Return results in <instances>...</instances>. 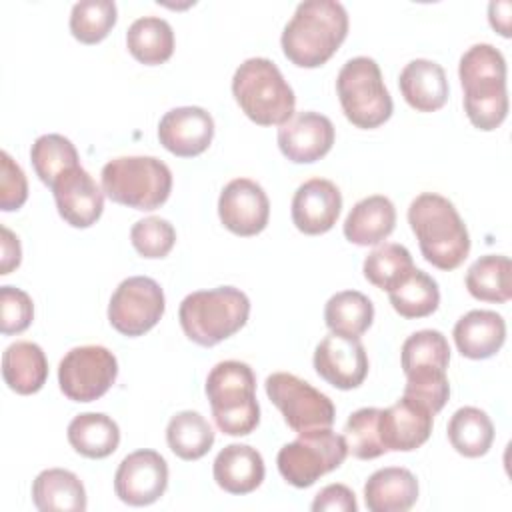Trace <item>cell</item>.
I'll list each match as a JSON object with an SVG mask.
<instances>
[{
	"mask_svg": "<svg viewBox=\"0 0 512 512\" xmlns=\"http://www.w3.org/2000/svg\"><path fill=\"white\" fill-rule=\"evenodd\" d=\"M232 94L242 112L260 126H282L294 116V90L268 58L244 60L234 72Z\"/></svg>",
	"mask_w": 512,
	"mask_h": 512,
	"instance_id": "obj_5",
	"label": "cell"
},
{
	"mask_svg": "<svg viewBox=\"0 0 512 512\" xmlns=\"http://www.w3.org/2000/svg\"><path fill=\"white\" fill-rule=\"evenodd\" d=\"M218 216L236 236L260 234L270 218V200L264 188L250 178L230 180L218 198Z\"/></svg>",
	"mask_w": 512,
	"mask_h": 512,
	"instance_id": "obj_14",
	"label": "cell"
},
{
	"mask_svg": "<svg viewBox=\"0 0 512 512\" xmlns=\"http://www.w3.org/2000/svg\"><path fill=\"white\" fill-rule=\"evenodd\" d=\"M130 242L142 258H164L176 244V230L166 218L148 216L130 228Z\"/></svg>",
	"mask_w": 512,
	"mask_h": 512,
	"instance_id": "obj_40",
	"label": "cell"
},
{
	"mask_svg": "<svg viewBox=\"0 0 512 512\" xmlns=\"http://www.w3.org/2000/svg\"><path fill=\"white\" fill-rule=\"evenodd\" d=\"M388 298L402 318H424L436 312L440 304V290L432 276L414 266L404 280L388 290Z\"/></svg>",
	"mask_w": 512,
	"mask_h": 512,
	"instance_id": "obj_34",
	"label": "cell"
},
{
	"mask_svg": "<svg viewBox=\"0 0 512 512\" xmlns=\"http://www.w3.org/2000/svg\"><path fill=\"white\" fill-rule=\"evenodd\" d=\"M206 396L212 418L228 436H248L260 422L256 400V376L246 362H218L206 378Z\"/></svg>",
	"mask_w": 512,
	"mask_h": 512,
	"instance_id": "obj_6",
	"label": "cell"
},
{
	"mask_svg": "<svg viewBox=\"0 0 512 512\" xmlns=\"http://www.w3.org/2000/svg\"><path fill=\"white\" fill-rule=\"evenodd\" d=\"M378 418L380 408H360L348 416L342 430L348 454L360 460H372L386 454L378 432Z\"/></svg>",
	"mask_w": 512,
	"mask_h": 512,
	"instance_id": "obj_39",
	"label": "cell"
},
{
	"mask_svg": "<svg viewBox=\"0 0 512 512\" xmlns=\"http://www.w3.org/2000/svg\"><path fill=\"white\" fill-rule=\"evenodd\" d=\"M104 194L122 206L134 210L160 208L172 190L170 168L154 156H120L104 164Z\"/></svg>",
	"mask_w": 512,
	"mask_h": 512,
	"instance_id": "obj_7",
	"label": "cell"
},
{
	"mask_svg": "<svg viewBox=\"0 0 512 512\" xmlns=\"http://www.w3.org/2000/svg\"><path fill=\"white\" fill-rule=\"evenodd\" d=\"M32 502L40 512H84L86 490L74 472L48 468L32 482Z\"/></svg>",
	"mask_w": 512,
	"mask_h": 512,
	"instance_id": "obj_26",
	"label": "cell"
},
{
	"mask_svg": "<svg viewBox=\"0 0 512 512\" xmlns=\"http://www.w3.org/2000/svg\"><path fill=\"white\" fill-rule=\"evenodd\" d=\"M68 442L84 458H106L120 444V428L102 412H84L68 424Z\"/></svg>",
	"mask_w": 512,
	"mask_h": 512,
	"instance_id": "obj_28",
	"label": "cell"
},
{
	"mask_svg": "<svg viewBox=\"0 0 512 512\" xmlns=\"http://www.w3.org/2000/svg\"><path fill=\"white\" fill-rule=\"evenodd\" d=\"M400 92L416 112H436L448 100V78L444 68L426 58L410 60L398 78Z\"/></svg>",
	"mask_w": 512,
	"mask_h": 512,
	"instance_id": "obj_21",
	"label": "cell"
},
{
	"mask_svg": "<svg viewBox=\"0 0 512 512\" xmlns=\"http://www.w3.org/2000/svg\"><path fill=\"white\" fill-rule=\"evenodd\" d=\"M34 318V304L28 292L14 286H0V330L2 334L24 332Z\"/></svg>",
	"mask_w": 512,
	"mask_h": 512,
	"instance_id": "obj_42",
	"label": "cell"
},
{
	"mask_svg": "<svg viewBox=\"0 0 512 512\" xmlns=\"http://www.w3.org/2000/svg\"><path fill=\"white\" fill-rule=\"evenodd\" d=\"M468 292L482 302H508L512 298V264L508 256H480L466 272Z\"/></svg>",
	"mask_w": 512,
	"mask_h": 512,
	"instance_id": "obj_32",
	"label": "cell"
},
{
	"mask_svg": "<svg viewBox=\"0 0 512 512\" xmlns=\"http://www.w3.org/2000/svg\"><path fill=\"white\" fill-rule=\"evenodd\" d=\"M336 94L344 116L356 128L372 130L392 116V96L374 58H350L336 76Z\"/></svg>",
	"mask_w": 512,
	"mask_h": 512,
	"instance_id": "obj_8",
	"label": "cell"
},
{
	"mask_svg": "<svg viewBox=\"0 0 512 512\" xmlns=\"http://www.w3.org/2000/svg\"><path fill=\"white\" fill-rule=\"evenodd\" d=\"M510 2H490L488 4V20L496 32H500L504 38L510 36Z\"/></svg>",
	"mask_w": 512,
	"mask_h": 512,
	"instance_id": "obj_46",
	"label": "cell"
},
{
	"mask_svg": "<svg viewBox=\"0 0 512 512\" xmlns=\"http://www.w3.org/2000/svg\"><path fill=\"white\" fill-rule=\"evenodd\" d=\"M250 316L248 296L234 286L196 290L178 308L184 334L200 346H216L236 334Z\"/></svg>",
	"mask_w": 512,
	"mask_h": 512,
	"instance_id": "obj_4",
	"label": "cell"
},
{
	"mask_svg": "<svg viewBox=\"0 0 512 512\" xmlns=\"http://www.w3.org/2000/svg\"><path fill=\"white\" fill-rule=\"evenodd\" d=\"M266 394L282 412L284 422L298 434L334 424L336 408L332 400L290 372L270 374L266 378Z\"/></svg>",
	"mask_w": 512,
	"mask_h": 512,
	"instance_id": "obj_10",
	"label": "cell"
},
{
	"mask_svg": "<svg viewBox=\"0 0 512 512\" xmlns=\"http://www.w3.org/2000/svg\"><path fill=\"white\" fill-rule=\"evenodd\" d=\"M336 132L328 116L320 112H294V116L278 128L280 152L294 164H312L324 158Z\"/></svg>",
	"mask_w": 512,
	"mask_h": 512,
	"instance_id": "obj_16",
	"label": "cell"
},
{
	"mask_svg": "<svg viewBox=\"0 0 512 512\" xmlns=\"http://www.w3.org/2000/svg\"><path fill=\"white\" fill-rule=\"evenodd\" d=\"M30 160L36 176L52 188L56 178L66 170L80 166L76 146L62 134H42L30 148Z\"/></svg>",
	"mask_w": 512,
	"mask_h": 512,
	"instance_id": "obj_36",
	"label": "cell"
},
{
	"mask_svg": "<svg viewBox=\"0 0 512 512\" xmlns=\"http://www.w3.org/2000/svg\"><path fill=\"white\" fill-rule=\"evenodd\" d=\"M118 376L116 356L96 344L76 346L64 354L58 366L62 394L74 402H94L102 398Z\"/></svg>",
	"mask_w": 512,
	"mask_h": 512,
	"instance_id": "obj_11",
	"label": "cell"
},
{
	"mask_svg": "<svg viewBox=\"0 0 512 512\" xmlns=\"http://www.w3.org/2000/svg\"><path fill=\"white\" fill-rule=\"evenodd\" d=\"M310 508L314 512H356L358 502L346 484H328L316 494Z\"/></svg>",
	"mask_w": 512,
	"mask_h": 512,
	"instance_id": "obj_44",
	"label": "cell"
},
{
	"mask_svg": "<svg viewBox=\"0 0 512 512\" xmlns=\"http://www.w3.org/2000/svg\"><path fill=\"white\" fill-rule=\"evenodd\" d=\"M28 198V182L24 170L12 160V156L0 152V208L12 212L24 206Z\"/></svg>",
	"mask_w": 512,
	"mask_h": 512,
	"instance_id": "obj_43",
	"label": "cell"
},
{
	"mask_svg": "<svg viewBox=\"0 0 512 512\" xmlns=\"http://www.w3.org/2000/svg\"><path fill=\"white\" fill-rule=\"evenodd\" d=\"M396 226V208L382 194L358 200L344 220V236L356 246H374L384 242Z\"/></svg>",
	"mask_w": 512,
	"mask_h": 512,
	"instance_id": "obj_25",
	"label": "cell"
},
{
	"mask_svg": "<svg viewBox=\"0 0 512 512\" xmlns=\"http://www.w3.org/2000/svg\"><path fill=\"white\" fill-rule=\"evenodd\" d=\"M434 414L408 396L398 398L392 406L380 410L378 432L386 452H412L432 434Z\"/></svg>",
	"mask_w": 512,
	"mask_h": 512,
	"instance_id": "obj_18",
	"label": "cell"
},
{
	"mask_svg": "<svg viewBox=\"0 0 512 512\" xmlns=\"http://www.w3.org/2000/svg\"><path fill=\"white\" fill-rule=\"evenodd\" d=\"M446 432L452 448L466 458L484 456L494 442V424L490 416L476 406L458 408L452 414Z\"/></svg>",
	"mask_w": 512,
	"mask_h": 512,
	"instance_id": "obj_31",
	"label": "cell"
},
{
	"mask_svg": "<svg viewBox=\"0 0 512 512\" xmlns=\"http://www.w3.org/2000/svg\"><path fill=\"white\" fill-rule=\"evenodd\" d=\"M166 302L160 284L148 276H130L118 284L108 304V320L112 328L124 336H142L152 330Z\"/></svg>",
	"mask_w": 512,
	"mask_h": 512,
	"instance_id": "obj_12",
	"label": "cell"
},
{
	"mask_svg": "<svg viewBox=\"0 0 512 512\" xmlns=\"http://www.w3.org/2000/svg\"><path fill=\"white\" fill-rule=\"evenodd\" d=\"M414 268L412 254L406 246L386 242L374 248L362 264L364 278L380 290H392L400 280H404Z\"/></svg>",
	"mask_w": 512,
	"mask_h": 512,
	"instance_id": "obj_37",
	"label": "cell"
},
{
	"mask_svg": "<svg viewBox=\"0 0 512 512\" xmlns=\"http://www.w3.org/2000/svg\"><path fill=\"white\" fill-rule=\"evenodd\" d=\"M212 474L216 484L230 494L254 492L266 474L262 454L248 444H228L214 458Z\"/></svg>",
	"mask_w": 512,
	"mask_h": 512,
	"instance_id": "obj_23",
	"label": "cell"
},
{
	"mask_svg": "<svg viewBox=\"0 0 512 512\" xmlns=\"http://www.w3.org/2000/svg\"><path fill=\"white\" fill-rule=\"evenodd\" d=\"M408 224L420 252L440 270L458 268L470 252V236L454 204L436 194L422 192L408 206Z\"/></svg>",
	"mask_w": 512,
	"mask_h": 512,
	"instance_id": "obj_3",
	"label": "cell"
},
{
	"mask_svg": "<svg viewBox=\"0 0 512 512\" xmlns=\"http://www.w3.org/2000/svg\"><path fill=\"white\" fill-rule=\"evenodd\" d=\"M400 364L404 374L422 370H442L446 372L450 364V346L442 332L438 330H418L410 334L400 350Z\"/></svg>",
	"mask_w": 512,
	"mask_h": 512,
	"instance_id": "obj_35",
	"label": "cell"
},
{
	"mask_svg": "<svg viewBox=\"0 0 512 512\" xmlns=\"http://www.w3.org/2000/svg\"><path fill=\"white\" fill-rule=\"evenodd\" d=\"M214 138V120L200 106L168 110L158 124L160 144L174 156L192 158L208 150Z\"/></svg>",
	"mask_w": 512,
	"mask_h": 512,
	"instance_id": "obj_19",
	"label": "cell"
},
{
	"mask_svg": "<svg viewBox=\"0 0 512 512\" xmlns=\"http://www.w3.org/2000/svg\"><path fill=\"white\" fill-rule=\"evenodd\" d=\"M374 320L372 300L358 290H342L328 298L324 306V322L332 334L360 338Z\"/></svg>",
	"mask_w": 512,
	"mask_h": 512,
	"instance_id": "obj_30",
	"label": "cell"
},
{
	"mask_svg": "<svg viewBox=\"0 0 512 512\" xmlns=\"http://www.w3.org/2000/svg\"><path fill=\"white\" fill-rule=\"evenodd\" d=\"M168 488V464L156 450H136L128 454L116 474L114 492L130 506L154 504Z\"/></svg>",
	"mask_w": 512,
	"mask_h": 512,
	"instance_id": "obj_13",
	"label": "cell"
},
{
	"mask_svg": "<svg viewBox=\"0 0 512 512\" xmlns=\"http://www.w3.org/2000/svg\"><path fill=\"white\" fill-rule=\"evenodd\" d=\"M402 396H408L428 408L432 414H438L450 398L448 376L442 370H422L406 374V386Z\"/></svg>",
	"mask_w": 512,
	"mask_h": 512,
	"instance_id": "obj_41",
	"label": "cell"
},
{
	"mask_svg": "<svg viewBox=\"0 0 512 512\" xmlns=\"http://www.w3.org/2000/svg\"><path fill=\"white\" fill-rule=\"evenodd\" d=\"M316 374L338 390L358 388L368 376V356L360 338L328 334L314 350Z\"/></svg>",
	"mask_w": 512,
	"mask_h": 512,
	"instance_id": "obj_15",
	"label": "cell"
},
{
	"mask_svg": "<svg viewBox=\"0 0 512 512\" xmlns=\"http://www.w3.org/2000/svg\"><path fill=\"white\" fill-rule=\"evenodd\" d=\"M458 352L470 360L494 356L506 340V322L494 310H470L452 330Z\"/></svg>",
	"mask_w": 512,
	"mask_h": 512,
	"instance_id": "obj_22",
	"label": "cell"
},
{
	"mask_svg": "<svg viewBox=\"0 0 512 512\" xmlns=\"http://www.w3.org/2000/svg\"><path fill=\"white\" fill-rule=\"evenodd\" d=\"M168 448L182 460H198L214 444V430L196 410L174 414L166 426Z\"/></svg>",
	"mask_w": 512,
	"mask_h": 512,
	"instance_id": "obj_33",
	"label": "cell"
},
{
	"mask_svg": "<svg viewBox=\"0 0 512 512\" xmlns=\"http://www.w3.org/2000/svg\"><path fill=\"white\" fill-rule=\"evenodd\" d=\"M418 500V480L402 466H386L370 474L364 502L370 512H406Z\"/></svg>",
	"mask_w": 512,
	"mask_h": 512,
	"instance_id": "obj_24",
	"label": "cell"
},
{
	"mask_svg": "<svg viewBox=\"0 0 512 512\" xmlns=\"http://www.w3.org/2000/svg\"><path fill=\"white\" fill-rule=\"evenodd\" d=\"M346 456L348 448L342 434L330 428H318L300 432L296 440L284 444L276 456V464L288 484L308 488L320 476L336 470Z\"/></svg>",
	"mask_w": 512,
	"mask_h": 512,
	"instance_id": "obj_9",
	"label": "cell"
},
{
	"mask_svg": "<svg viewBox=\"0 0 512 512\" xmlns=\"http://www.w3.org/2000/svg\"><path fill=\"white\" fill-rule=\"evenodd\" d=\"M58 214L74 228L92 226L104 210V190L82 168L74 166L52 184Z\"/></svg>",
	"mask_w": 512,
	"mask_h": 512,
	"instance_id": "obj_17",
	"label": "cell"
},
{
	"mask_svg": "<svg viewBox=\"0 0 512 512\" xmlns=\"http://www.w3.org/2000/svg\"><path fill=\"white\" fill-rule=\"evenodd\" d=\"M342 210V194L338 186L326 178H310L298 186L292 198V222L308 234L328 232Z\"/></svg>",
	"mask_w": 512,
	"mask_h": 512,
	"instance_id": "obj_20",
	"label": "cell"
},
{
	"mask_svg": "<svg viewBox=\"0 0 512 512\" xmlns=\"http://www.w3.org/2000/svg\"><path fill=\"white\" fill-rule=\"evenodd\" d=\"M2 376L16 394H36L48 378V360L36 342L20 340L2 354Z\"/></svg>",
	"mask_w": 512,
	"mask_h": 512,
	"instance_id": "obj_27",
	"label": "cell"
},
{
	"mask_svg": "<svg viewBox=\"0 0 512 512\" xmlns=\"http://www.w3.org/2000/svg\"><path fill=\"white\" fill-rule=\"evenodd\" d=\"M118 18L112 0H82L72 6L70 32L82 44H98L114 28Z\"/></svg>",
	"mask_w": 512,
	"mask_h": 512,
	"instance_id": "obj_38",
	"label": "cell"
},
{
	"mask_svg": "<svg viewBox=\"0 0 512 512\" xmlns=\"http://www.w3.org/2000/svg\"><path fill=\"white\" fill-rule=\"evenodd\" d=\"M0 232H2V240H0V248H2V256H0V274L6 276V274H10L14 268L20 266L22 248H20L18 236H16L12 230H8L6 226H2Z\"/></svg>",
	"mask_w": 512,
	"mask_h": 512,
	"instance_id": "obj_45",
	"label": "cell"
},
{
	"mask_svg": "<svg viewBox=\"0 0 512 512\" xmlns=\"http://www.w3.org/2000/svg\"><path fill=\"white\" fill-rule=\"evenodd\" d=\"M348 34V12L336 0H304L284 26V56L300 68L326 64Z\"/></svg>",
	"mask_w": 512,
	"mask_h": 512,
	"instance_id": "obj_1",
	"label": "cell"
},
{
	"mask_svg": "<svg viewBox=\"0 0 512 512\" xmlns=\"http://www.w3.org/2000/svg\"><path fill=\"white\" fill-rule=\"evenodd\" d=\"M126 48L140 64H164L174 52L172 26L160 16H142L126 32Z\"/></svg>",
	"mask_w": 512,
	"mask_h": 512,
	"instance_id": "obj_29",
	"label": "cell"
},
{
	"mask_svg": "<svg viewBox=\"0 0 512 512\" xmlns=\"http://www.w3.org/2000/svg\"><path fill=\"white\" fill-rule=\"evenodd\" d=\"M464 110L474 128L496 130L508 114L506 60L492 44L470 46L458 64Z\"/></svg>",
	"mask_w": 512,
	"mask_h": 512,
	"instance_id": "obj_2",
	"label": "cell"
}]
</instances>
